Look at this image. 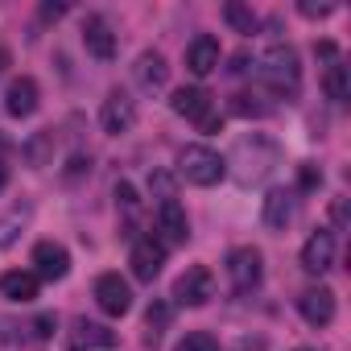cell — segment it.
Segmentation results:
<instances>
[{
    "mask_svg": "<svg viewBox=\"0 0 351 351\" xmlns=\"http://www.w3.org/2000/svg\"><path fill=\"white\" fill-rule=\"evenodd\" d=\"M215 298V277L207 265H191L178 281H173V302L178 306H207Z\"/></svg>",
    "mask_w": 351,
    "mask_h": 351,
    "instance_id": "5b68a950",
    "label": "cell"
},
{
    "mask_svg": "<svg viewBox=\"0 0 351 351\" xmlns=\"http://www.w3.org/2000/svg\"><path fill=\"white\" fill-rule=\"evenodd\" d=\"M83 46H87V54H95L99 62L116 58V34H112V25H108L104 17H87V21H83Z\"/></svg>",
    "mask_w": 351,
    "mask_h": 351,
    "instance_id": "2e32d148",
    "label": "cell"
},
{
    "mask_svg": "<svg viewBox=\"0 0 351 351\" xmlns=\"http://www.w3.org/2000/svg\"><path fill=\"white\" fill-rule=\"evenodd\" d=\"M223 165H232V178L240 186H256V182H265L269 173L281 165V145L273 136H265V132H248V136H240L232 145Z\"/></svg>",
    "mask_w": 351,
    "mask_h": 351,
    "instance_id": "6da1fadb",
    "label": "cell"
},
{
    "mask_svg": "<svg viewBox=\"0 0 351 351\" xmlns=\"http://www.w3.org/2000/svg\"><path fill=\"white\" fill-rule=\"evenodd\" d=\"M232 112H236V116H265L269 108H265V104H261L256 95H236V104H232Z\"/></svg>",
    "mask_w": 351,
    "mask_h": 351,
    "instance_id": "4316f807",
    "label": "cell"
},
{
    "mask_svg": "<svg viewBox=\"0 0 351 351\" xmlns=\"http://www.w3.org/2000/svg\"><path fill=\"white\" fill-rule=\"evenodd\" d=\"M256 75L281 99H298V91H302V58H298V50L289 42H273L256 58Z\"/></svg>",
    "mask_w": 351,
    "mask_h": 351,
    "instance_id": "7a4b0ae2",
    "label": "cell"
},
{
    "mask_svg": "<svg viewBox=\"0 0 351 351\" xmlns=\"http://www.w3.org/2000/svg\"><path fill=\"white\" fill-rule=\"evenodd\" d=\"M178 173H182L191 186H215L223 173H228V165H223V157H219L215 149H207V145H186V149L178 153Z\"/></svg>",
    "mask_w": 351,
    "mask_h": 351,
    "instance_id": "3957f363",
    "label": "cell"
},
{
    "mask_svg": "<svg viewBox=\"0 0 351 351\" xmlns=\"http://www.w3.org/2000/svg\"><path fill=\"white\" fill-rule=\"evenodd\" d=\"M169 108L178 116H186V120H207L211 116V95L203 87H178L173 99H169Z\"/></svg>",
    "mask_w": 351,
    "mask_h": 351,
    "instance_id": "ac0fdd59",
    "label": "cell"
},
{
    "mask_svg": "<svg viewBox=\"0 0 351 351\" xmlns=\"http://www.w3.org/2000/svg\"><path fill=\"white\" fill-rule=\"evenodd\" d=\"M29 219H34V203H29V199L13 203L5 215H0V248H13V244L21 240V232L29 228Z\"/></svg>",
    "mask_w": 351,
    "mask_h": 351,
    "instance_id": "e0dca14e",
    "label": "cell"
},
{
    "mask_svg": "<svg viewBox=\"0 0 351 351\" xmlns=\"http://www.w3.org/2000/svg\"><path fill=\"white\" fill-rule=\"evenodd\" d=\"M173 351H219V343L207 330H191V335L178 339V347H173Z\"/></svg>",
    "mask_w": 351,
    "mask_h": 351,
    "instance_id": "d4e9b609",
    "label": "cell"
},
{
    "mask_svg": "<svg viewBox=\"0 0 351 351\" xmlns=\"http://www.w3.org/2000/svg\"><path fill=\"white\" fill-rule=\"evenodd\" d=\"M25 161L34 165V169H42V165H50L54 161V128H42V132H34L29 141H25Z\"/></svg>",
    "mask_w": 351,
    "mask_h": 351,
    "instance_id": "7402d4cb",
    "label": "cell"
},
{
    "mask_svg": "<svg viewBox=\"0 0 351 351\" xmlns=\"http://www.w3.org/2000/svg\"><path fill=\"white\" fill-rule=\"evenodd\" d=\"M132 75H136V83H141L145 91H157V87H165V79H169V66H165V58H161L157 50H145V54L136 58Z\"/></svg>",
    "mask_w": 351,
    "mask_h": 351,
    "instance_id": "ffe728a7",
    "label": "cell"
},
{
    "mask_svg": "<svg viewBox=\"0 0 351 351\" xmlns=\"http://www.w3.org/2000/svg\"><path fill=\"white\" fill-rule=\"evenodd\" d=\"M298 351H310V347H298Z\"/></svg>",
    "mask_w": 351,
    "mask_h": 351,
    "instance_id": "d590c367",
    "label": "cell"
},
{
    "mask_svg": "<svg viewBox=\"0 0 351 351\" xmlns=\"http://www.w3.org/2000/svg\"><path fill=\"white\" fill-rule=\"evenodd\" d=\"M112 347H116V330H112V326L91 322V318H75L71 351H112Z\"/></svg>",
    "mask_w": 351,
    "mask_h": 351,
    "instance_id": "30bf717a",
    "label": "cell"
},
{
    "mask_svg": "<svg viewBox=\"0 0 351 351\" xmlns=\"http://www.w3.org/2000/svg\"><path fill=\"white\" fill-rule=\"evenodd\" d=\"M322 91H326V99H335V104H343V99L351 95V79H347V66H343L339 58L326 66V75H322Z\"/></svg>",
    "mask_w": 351,
    "mask_h": 351,
    "instance_id": "603a6c76",
    "label": "cell"
},
{
    "mask_svg": "<svg viewBox=\"0 0 351 351\" xmlns=\"http://www.w3.org/2000/svg\"><path fill=\"white\" fill-rule=\"evenodd\" d=\"M29 330H34V339H50V335L58 330V318H54V314H38Z\"/></svg>",
    "mask_w": 351,
    "mask_h": 351,
    "instance_id": "83f0119b",
    "label": "cell"
},
{
    "mask_svg": "<svg viewBox=\"0 0 351 351\" xmlns=\"http://www.w3.org/2000/svg\"><path fill=\"white\" fill-rule=\"evenodd\" d=\"M223 21H228L236 34H256V17H252V9L240 5V0H228V5H223Z\"/></svg>",
    "mask_w": 351,
    "mask_h": 351,
    "instance_id": "cb8c5ba5",
    "label": "cell"
},
{
    "mask_svg": "<svg viewBox=\"0 0 351 351\" xmlns=\"http://www.w3.org/2000/svg\"><path fill=\"white\" fill-rule=\"evenodd\" d=\"M157 232H161V244H186L191 240V219H186L178 199H165L157 207Z\"/></svg>",
    "mask_w": 351,
    "mask_h": 351,
    "instance_id": "8fae6325",
    "label": "cell"
},
{
    "mask_svg": "<svg viewBox=\"0 0 351 351\" xmlns=\"http://www.w3.org/2000/svg\"><path fill=\"white\" fill-rule=\"evenodd\" d=\"M149 186L161 195V203H165V199H173V182H169V173H153V178H149Z\"/></svg>",
    "mask_w": 351,
    "mask_h": 351,
    "instance_id": "f1b7e54d",
    "label": "cell"
},
{
    "mask_svg": "<svg viewBox=\"0 0 351 351\" xmlns=\"http://www.w3.org/2000/svg\"><path fill=\"white\" fill-rule=\"evenodd\" d=\"M261 219H265V228H285L289 219H293V195L289 191H269L265 195V207H261Z\"/></svg>",
    "mask_w": 351,
    "mask_h": 351,
    "instance_id": "44dd1931",
    "label": "cell"
},
{
    "mask_svg": "<svg viewBox=\"0 0 351 351\" xmlns=\"http://www.w3.org/2000/svg\"><path fill=\"white\" fill-rule=\"evenodd\" d=\"M335 265V232L318 228L306 244H302V269L306 273H326Z\"/></svg>",
    "mask_w": 351,
    "mask_h": 351,
    "instance_id": "5bb4252c",
    "label": "cell"
},
{
    "mask_svg": "<svg viewBox=\"0 0 351 351\" xmlns=\"http://www.w3.org/2000/svg\"><path fill=\"white\" fill-rule=\"evenodd\" d=\"M5 182H9V169H5V161H0V191H5Z\"/></svg>",
    "mask_w": 351,
    "mask_h": 351,
    "instance_id": "e575fe53",
    "label": "cell"
},
{
    "mask_svg": "<svg viewBox=\"0 0 351 351\" xmlns=\"http://www.w3.org/2000/svg\"><path fill=\"white\" fill-rule=\"evenodd\" d=\"M38 99H42L38 79L21 75V79H13V83H9V91H5V112H9L13 120H25V116H34V112H38Z\"/></svg>",
    "mask_w": 351,
    "mask_h": 351,
    "instance_id": "7c38bea8",
    "label": "cell"
},
{
    "mask_svg": "<svg viewBox=\"0 0 351 351\" xmlns=\"http://www.w3.org/2000/svg\"><path fill=\"white\" fill-rule=\"evenodd\" d=\"M62 13H66V5H46V9H42L46 21H54V17H62Z\"/></svg>",
    "mask_w": 351,
    "mask_h": 351,
    "instance_id": "d6a6232c",
    "label": "cell"
},
{
    "mask_svg": "<svg viewBox=\"0 0 351 351\" xmlns=\"http://www.w3.org/2000/svg\"><path fill=\"white\" fill-rule=\"evenodd\" d=\"M186 71L195 79H207L211 71H219V42L211 34H199L191 46H186Z\"/></svg>",
    "mask_w": 351,
    "mask_h": 351,
    "instance_id": "9a60e30c",
    "label": "cell"
},
{
    "mask_svg": "<svg viewBox=\"0 0 351 351\" xmlns=\"http://www.w3.org/2000/svg\"><path fill=\"white\" fill-rule=\"evenodd\" d=\"M128 265H132V277H136V281H153V277L161 273V265H165V244H161V240H153V236L136 240V244H132Z\"/></svg>",
    "mask_w": 351,
    "mask_h": 351,
    "instance_id": "9c48e42d",
    "label": "cell"
},
{
    "mask_svg": "<svg viewBox=\"0 0 351 351\" xmlns=\"http://www.w3.org/2000/svg\"><path fill=\"white\" fill-rule=\"evenodd\" d=\"M298 186H302V191H318V186H322V169H318L314 161H302V165H298Z\"/></svg>",
    "mask_w": 351,
    "mask_h": 351,
    "instance_id": "484cf974",
    "label": "cell"
},
{
    "mask_svg": "<svg viewBox=\"0 0 351 351\" xmlns=\"http://www.w3.org/2000/svg\"><path fill=\"white\" fill-rule=\"evenodd\" d=\"M99 124H104V132H112V136H120V132H128L132 124H136V104H132V95L128 91H108V99H104V108H99Z\"/></svg>",
    "mask_w": 351,
    "mask_h": 351,
    "instance_id": "52a82bcc",
    "label": "cell"
},
{
    "mask_svg": "<svg viewBox=\"0 0 351 351\" xmlns=\"http://www.w3.org/2000/svg\"><path fill=\"white\" fill-rule=\"evenodd\" d=\"M165 318H169V306H161V302H157V306H149V326H161Z\"/></svg>",
    "mask_w": 351,
    "mask_h": 351,
    "instance_id": "1f68e13d",
    "label": "cell"
},
{
    "mask_svg": "<svg viewBox=\"0 0 351 351\" xmlns=\"http://www.w3.org/2000/svg\"><path fill=\"white\" fill-rule=\"evenodd\" d=\"M0 293H5L9 302L29 306V302L38 298V277L25 273V269H9V273H0Z\"/></svg>",
    "mask_w": 351,
    "mask_h": 351,
    "instance_id": "d6986e66",
    "label": "cell"
},
{
    "mask_svg": "<svg viewBox=\"0 0 351 351\" xmlns=\"http://www.w3.org/2000/svg\"><path fill=\"white\" fill-rule=\"evenodd\" d=\"M298 314L310 322V326H330L335 322V293L326 285H314L298 298Z\"/></svg>",
    "mask_w": 351,
    "mask_h": 351,
    "instance_id": "4fadbf2b",
    "label": "cell"
},
{
    "mask_svg": "<svg viewBox=\"0 0 351 351\" xmlns=\"http://www.w3.org/2000/svg\"><path fill=\"white\" fill-rule=\"evenodd\" d=\"M116 199H120V207H124V211H136V191H132L128 182H120V186H116Z\"/></svg>",
    "mask_w": 351,
    "mask_h": 351,
    "instance_id": "4dcf8cb0",
    "label": "cell"
},
{
    "mask_svg": "<svg viewBox=\"0 0 351 351\" xmlns=\"http://www.w3.org/2000/svg\"><path fill=\"white\" fill-rule=\"evenodd\" d=\"M95 306L108 314V318H120L132 310V289L120 273H99L95 277Z\"/></svg>",
    "mask_w": 351,
    "mask_h": 351,
    "instance_id": "8992f818",
    "label": "cell"
},
{
    "mask_svg": "<svg viewBox=\"0 0 351 351\" xmlns=\"http://www.w3.org/2000/svg\"><path fill=\"white\" fill-rule=\"evenodd\" d=\"M228 277H232V289L236 293H252L256 285H261V277H265V256H261V248H232L228 252Z\"/></svg>",
    "mask_w": 351,
    "mask_h": 351,
    "instance_id": "277c9868",
    "label": "cell"
},
{
    "mask_svg": "<svg viewBox=\"0 0 351 351\" xmlns=\"http://www.w3.org/2000/svg\"><path fill=\"white\" fill-rule=\"evenodd\" d=\"M298 9H302V17H330L335 13V5H314V0H302Z\"/></svg>",
    "mask_w": 351,
    "mask_h": 351,
    "instance_id": "f546056e",
    "label": "cell"
},
{
    "mask_svg": "<svg viewBox=\"0 0 351 351\" xmlns=\"http://www.w3.org/2000/svg\"><path fill=\"white\" fill-rule=\"evenodd\" d=\"M9 62H13V54H9L5 46H0V75H5V66H9Z\"/></svg>",
    "mask_w": 351,
    "mask_h": 351,
    "instance_id": "836d02e7",
    "label": "cell"
},
{
    "mask_svg": "<svg viewBox=\"0 0 351 351\" xmlns=\"http://www.w3.org/2000/svg\"><path fill=\"white\" fill-rule=\"evenodd\" d=\"M71 273V252L54 240H42L34 248V277L38 281H62Z\"/></svg>",
    "mask_w": 351,
    "mask_h": 351,
    "instance_id": "ba28073f",
    "label": "cell"
}]
</instances>
